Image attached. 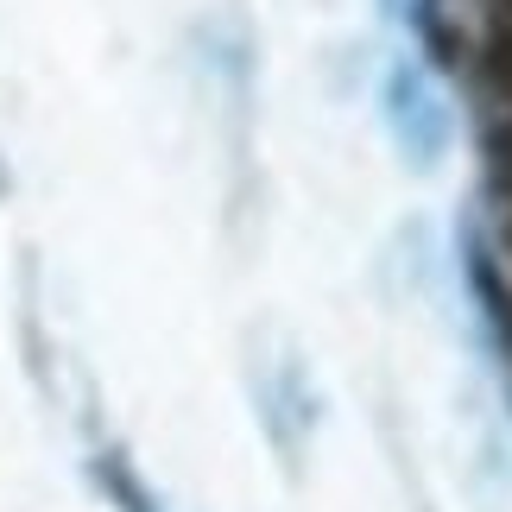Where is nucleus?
Masks as SVG:
<instances>
[{
	"mask_svg": "<svg viewBox=\"0 0 512 512\" xmlns=\"http://www.w3.org/2000/svg\"><path fill=\"white\" fill-rule=\"evenodd\" d=\"M392 127H399L411 146H443V108L430 102V89L411 70L392 76Z\"/></svg>",
	"mask_w": 512,
	"mask_h": 512,
	"instance_id": "1",
	"label": "nucleus"
},
{
	"mask_svg": "<svg viewBox=\"0 0 512 512\" xmlns=\"http://www.w3.org/2000/svg\"><path fill=\"white\" fill-rule=\"evenodd\" d=\"M102 481H108V494L121 500V512H152V494H146V487L127 475L121 462H102Z\"/></svg>",
	"mask_w": 512,
	"mask_h": 512,
	"instance_id": "2",
	"label": "nucleus"
}]
</instances>
